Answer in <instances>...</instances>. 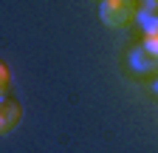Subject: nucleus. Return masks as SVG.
<instances>
[{"instance_id":"f257e3e1","label":"nucleus","mask_w":158,"mask_h":153,"mask_svg":"<svg viewBox=\"0 0 158 153\" xmlns=\"http://www.w3.org/2000/svg\"><path fill=\"white\" fill-rule=\"evenodd\" d=\"M138 0H102L99 6V17L107 28H116L122 31L127 26H133L138 20Z\"/></svg>"},{"instance_id":"f03ea898","label":"nucleus","mask_w":158,"mask_h":153,"mask_svg":"<svg viewBox=\"0 0 158 153\" xmlns=\"http://www.w3.org/2000/svg\"><path fill=\"white\" fill-rule=\"evenodd\" d=\"M20 119H23V108H20V102L3 97V99H0V136L11 133L20 125Z\"/></svg>"},{"instance_id":"7ed1b4c3","label":"nucleus","mask_w":158,"mask_h":153,"mask_svg":"<svg viewBox=\"0 0 158 153\" xmlns=\"http://www.w3.org/2000/svg\"><path fill=\"white\" fill-rule=\"evenodd\" d=\"M138 20H141V26H144V48L158 57V17L138 14Z\"/></svg>"},{"instance_id":"20e7f679","label":"nucleus","mask_w":158,"mask_h":153,"mask_svg":"<svg viewBox=\"0 0 158 153\" xmlns=\"http://www.w3.org/2000/svg\"><path fill=\"white\" fill-rule=\"evenodd\" d=\"M130 65H133L135 71H141V74H150V71L158 68V57L150 54V51L141 46V48H135V51L130 54Z\"/></svg>"},{"instance_id":"39448f33","label":"nucleus","mask_w":158,"mask_h":153,"mask_svg":"<svg viewBox=\"0 0 158 153\" xmlns=\"http://www.w3.org/2000/svg\"><path fill=\"white\" fill-rule=\"evenodd\" d=\"M9 88H11V71H9V65L0 60V99L9 94Z\"/></svg>"}]
</instances>
